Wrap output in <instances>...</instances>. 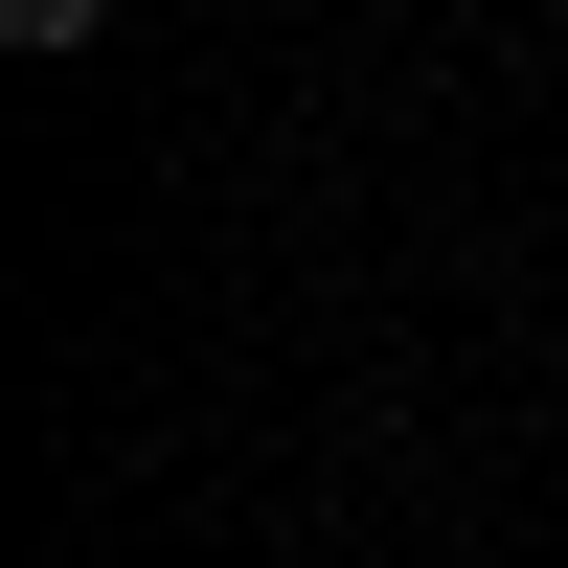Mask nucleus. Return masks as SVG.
<instances>
[{"label": "nucleus", "mask_w": 568, "mask_h": 568, "mask_svg": "<svg viewBox=\"0 0 568 568\" xmlns=\"http://www.w3.org/2000/svg\"><path fill=\"white\" fill-rule=\"evenodd\" d=\"M0 45H23V69H69V45H114V0H0Z\"/></svg>", "instance_id": "f257e3e1"}]
</instances>
